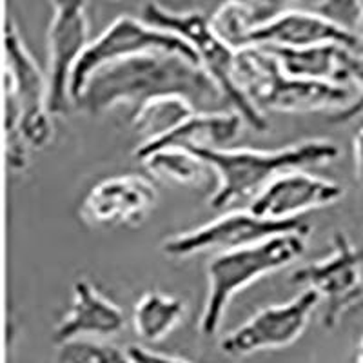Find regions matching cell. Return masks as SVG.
<instances>
[{"instance_id": "cell-1", "label": "cell", "mask_w": 363, "mask_h": 363, "mask_svg": "<svg viewBox=\"0 0 363 363\" xmlns=\"http://www.w3.org/2000/svg\"><path fill=\"white\" fill-rule=\"evenodd\" d=\"M165 96H180L200 113H216L227 104L199 64L184 55L149 51L96 71L77 106L89 115H102L118 106H131L135 113L151 100Z\"/></svg>"}, {"instance_id": "cell-2", "label": "cell", "mask_w": 363, "mask_h": 363, "mask_svg": "<svg viewBox=\"0 0 363 363\" xmlns=\"http://www.w3.org/2000/svg\"><path fill=\"white\" fill-rule=\"evenodd\" d=\"M48 74L42 73L11 18L4 21V138L13 171L28 165V149L53 140Z\"/></svg>"}, {"instance_id": "cell-3", "label": "cell", "mask_w": 363, "mask_h": 363, "mask_svg": "<svg viewBox=\"0 0 363 363\" xmlns=\"http://www.w3.org/2000/svg\"><path fill=\"white\" fill-rule=\"evenodd\" d=\"M193 155L206 162L218 178L211 207L223 209L236 200L255 199L272 180L289 171L329 164L338 157L340 149L335 142L313 138L272 151L240 147L199 151Z\"/></svg>"}, {"instance_id": "cell-4", "label": "cell", "mask_w": 363, "mask_h": 363, "mask_svg": "<svg viewBox=\"0 0 363 363\" xmlns=\"http://www.w3.org/2000/svg\"><path fill=\"white\" fill-rule=\"evenodd\" d=\"M311 227L269 238L262 244L220 252L207 264V296L200 316V333L215 336L233 298L252 281L293 264L307 247Z\"/></svg>"}, {"instance_id": "cell-5", "label": "cell", "mask_w": 363, "mask_h": 363, "mask_svg": "<svg viewBox=\"0 0 363 363\" xmlns=\"http://www.w3.org/2000/svg\"><path fill=\"white\" fill-rule=\"evenodd\" d=\"M236 84L258 111L336 113L354 100L351 86L293 79L281 71L277 58L262 48L240 50L236 58Z\"/></svg>"}, {"instance_id": "cell-6", "label": "cell", "mask_w": 363, "mask_h": 363, "mask_svg": "<svg viewBox=\"0 0 363 363\" xmlns=\"http://www.w3.org/2000/svg\"><path fill=\"white\" fill-rule=\"evenodd\" d=\"M142 21L178 35L187 42L196 53L199 64L211 77V80L222 91L223 99L231 111L238 113L255 131H267L269 122L264 113L249 102L247 96L236 84V58L238 51L227 44L211 24V18L202 11H177L160 4H145Z\"/></svg>"}, {"instance_id": "cell-7", "label": "cell", "mask_w": 363, "mask_h": 363, "mask_svg": "<svg viewBox=\"0 0 363 363\" xmlns=\"http://www.w3.org/2000/svg\"><path fill=\"white\" fill-rule=\"evenodd\" d=\"M149 51H167V53L184 55L191 62L199 64L196 53L184 38L160 28H155L145 21L124 15V17L113 21L95 40H91L87 45L86 53L80 58L79 66L73 73V80H71L73 104L79 102L87 82L96 71L113 62L135 57V55L149 53Z\"/></svg>"}, {"instance_id": "cell-8", "label": "cell", "mask_w": 363, "mask_h": 363, "mask_svg": "<svg viewBox=\"0 0 363 363\" xmlns=\"http://www.w3.org/2000/svg\"><path fill=\"white\" fill-rule=\"evenodd\" d=\"M291 281L307 285L323 300L322 323L335 329L351 311L363 306V249L343 231H335L333 252L294 271Z\"/></svg>"}, {"instance_id": "cell-9", "label": "cell", "mask_w": 363, "mask_h": 363, "mask_svg": "<svg viewBox=\"0 0 363 363\" xmlns=\"http://www.w3.org/2000/svg\"><path fill=\"white\" fill-rule=\"evenodd\" d=\"M307 227H311L309 223L300 222L298 218L277 222V220L260 218V216L252 215L249 209L233 211V213H227L206 225L171 236L169 240L164 242L162 251L173 258H186V256L207 251H215L216 255H220V252L251 247V245L262 244L274 236L300 231Z\"/></svg>"}, {"instance_id": "cell-10", "label": "cell", "mask_w": 363, "mask_h": 363, "mask_svg": "<svg viewBox=\"0 0 363 363\" xmlns=\"http://www.w3.org/2000/svg\"><path fill=\"white\" fill-rule=\"evenodd\" d=\"M89 18L84 2H57L48 29V87L51 115H66L73 106L71 80L89 45Z\"/></svg>"}, {"instance_id": "cell-11", "label": "cell", "mask_w": 363, "mask_h": 363, "mask_svg": "<svg viewBox=\"0 0 363 363\" xmlns=\"http://www.w3.org/2000/svg\"><path fill=\"white\" fill-rule=\"evenodd\" d=\"M318 303L320 296L307 289L285 303L265 307L231 330L220 342V349L229 356H247L291 345L303 335Z\"/></svg>"}, {"instance_id": "cell-12", "label": "cell", "mask_w": 363, "mask_h": 363, "mask_svg": "<svg viewBox=\"0 0 363 363\" xmlns=\"http://www.w3.org/2000/svg\"><path fill=\"white\" fill-rule=\"evenodd\" d=\"M335 44L358 51L363 44L349 26L342 24L327 13L306 11V9H281L264 21L245 38L247 48H311V45Z\"/></svg>"}, {"instance_id": "cell-13", "label": "cell", "mask_w": 363, "mask_h": 363, "mask_svg": "<svg viewBox=\"0 0 363 363\" xmlns=\"http://www.w3.org/2000/svg\"><path fill=\"white\" fill-rule=\"evenodd\" d=\"M157 202L158 191L153 180L142 174H118L91 187L80 206V216L93 227L138 225Z\"/></svg>"}, {"instance_id": "cell-14", "label": "cell", "mask_w": 363, "mask_h": 363, "mask_svg": "<svg viewBox=\"0 0 363 363\" xmlns=\"http://www.w3.org/2000/svg\"><path fill=\"white\" fill-rule=\"evenodd\" d=\"M345 189L338 182L306 173L289 171L272 180L258 196L251 200L249 211L260 218L287 222L318 207L333 206L343 199Z\"/></svg>"}, {"instance_id": "cell-15", "label": "cell", "mask_w": 363, "mask_h": 363, "mask_svg": "<svg viewBox=\"0 0 363 363\" xmlns=\"http://www.w3.org/2000/svg\"><path fill=\"white\" fill-rule=\"evenodd\" d=\"M125 327V316L115 301L104 296L86 278L73 284V300L53 330L58 347L74 340H100L118 335Z\"/></svg>"}, {"instance_id": "cell-16", "label": "cell", "mask_w": 363, "mask_h": 363, "mask_svg": "<svg viewBox=\"0 0 363 363\" xmlns=\"http://www.w3.org/2000/svg\"><path fill=\"white\" fill-rule=\"evenodd\" d=\"M242 125H244V118L235 111H196L169 135L153 142H142L135 151V157L142 160L147 155L162 151V149H184L189 153L222 151V149H229L227 145L238 138Z\"/></svg>"}, {"instance_id": "cell-17", "label": "cell", "mask_w": 363, "mask_h": 363, "mask_svg": "<svg viewBox=\"0 0 363 363\" xmlns=\"http://www.w3.org/2000/svg\"><path fill=\"white\" fill-rule=\"evenodd\" d=\"M277 58L278 66L293 79L311 80V82L351 86L349 60L354 51L342 45L325 44L311 48H262Z\"/></svg>"}, {"instance_id": "cell-18", "label": "cell", "mask_w": 363, "mask_h": 363, "mask_svg": "<svg viewBox=\"0 0 363 363\" xmlns=\"http://www.w3.org/2000/svg\"><path fill=\"white\" fill-rule=\"evenodd\" d=\"M186 301L160 291H149L135 303L133 327L142 340L157 343L169 335L171 330L186 316Z\"/></svg>"}, {"instance_id": "cell-19", "label": "cell", "mask_w": 363, "mask_h": 363, "mask_svg": "<svg viewBox=\"0 0 363 363\" xmlns=\"http://www.w3.org/2000/svg\"><path fill=\"white\" fill-rule=\"evenodd\" d=\"M196 109L180 96H165L142 106L138 111L131 113L133 128L144 136V142H153L169 135L184 120L194 115Z\"/></svg>"}, {"instance_id": "cell-20", "label": "cell", "mask_w": 363, "mask_h": 363, "mask_svg": "<svg viewBox=\"0 0 363 363\" xmlns=\"http://www.w3.org/2000/svg\"><path fill=\"white\" fill-rule=\"evenodd\" d=\"M278 13L277 6L271 4H244V2H231L223 4L218 11L211 17V24L216 33L223 38L236 51L244 50L245 38L264 21Z\"/></svg>"}, {"instance_id": "cell-21", "label": "cell", "mask_w": 363, "mask_h": 363, "mask_svg": "<svg viewBox=\"0 0 363 363\" xmlns=\"http://www.w3.org/2000/svg\"><path fill=\"white\" fill-rule=\"evenodd\" d=\"M142 164L162 180L182 186H202L211 167L184 149H162L142 158Z\"/></svg>"}, {"instance_id": "cell-22", "label": "cell", "mask_w": 363, "mask_h": 363, "mask_svg": "<svg viewBox=\"0 0 363 363\" xmlns=\"http://www.w3.org/2000/svg\"><path fill=\"white\" fill-rule=\"evenodd\" d=\"M58 363H133L128 349L104 340H74L58 349Z\"/></svg>"}, {"instance_id": "cell-23", "label": "cell", "mask_w": 363, "mask_h": 363, "mask_svg": "<svg viewBox=\"0 0 363 363\" xmlns=\"http://www.w3.org/2000/svg\"><path fill=\"white\" fill-rule=\"evenodd\" d=\"M349 77H351V84L356 86V96L349 106L336 113H330L329 122L333 124H345L363 113V53H352L349 60Z\"/></svg>"}, {"instance_id": "cell-24", "label": "cell", "mask_w": 363, "mask_h": 363, "mask_svg": "<svg viewBox=\"0 0 363 363\" xmlns=\"http://www.w3.org/2000/svg\"><path fill=\"white\" fill-rule=\"evenodd\" d=\"M128 352L129 358L133 359V363H189L187 359H182L169 354H162V352H155L142 345H129Z\"/></svg>"}, {"instance_id": "cell-25", "label": "cell", "mask_w": 363, "mask_h": 363, "mask_svg": "<svg viewBox=\"0 0 363 363\" xmlns=\"http://www.w3.org/2000/svg\"><path fill=\"white\" fill-rule=\"evenodd\" d=\"M352 149H354V169L358 174L359 184L363 186V125L359 128V131L356 133L354 142H352Z\"/></svg>"}, {"instance_id": "cell-26", "label": "cell", "mask_w": 363, "mask_h": 363, "mask_svg": "<svg viewBox=\"0 0 363 363\" xmlns=\"http://www.w3.org/2000/svg\"><path fill=\"white\" fill-rule=\"evenodd\" d=\"M356 363H363V340H362V343H359V351H358V359H356Z\"/></svg>"}]
</instances>
